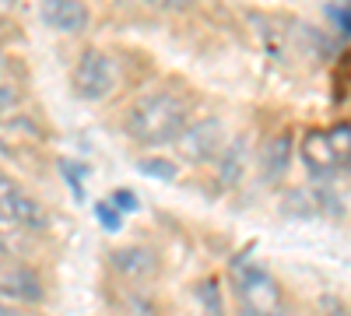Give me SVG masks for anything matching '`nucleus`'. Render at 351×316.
Instances as JSON below:
<instances>
[{"instance_id":"obj_18","label":"nucleus","mask_w":351,"mask_h":316,"mask_svg":"<svg viewBox=\"0 0 351 316\" xmlns=\"http://www.w3.org/2000/svg\"><path fill=\"white\" fill-rule=\"evenodd\" d=\"M14 8V0H0V11H11Z\"/></svg>"},{"instance_id":"obj_8","label":"nucleus","mask_w":351,"mask_h":316,"mask_svg":"<svg viewBox=\"0 0 351 316\" xmlns=\"http://www.w3.org/2000/svg\"><path fill=\"white\" fill-rule=\"evenodd\" d=\"M288 165H291V137L281 134L263 148V180H271V183L281 180L288 172Z\"/></svg>"},{"instance_id":"obj_13","label":"nucleus","mask_w":351,"mask_h":316,"mask_svg":"<svg viewBox=\"0 0 351 316\" xmlns=\"http://www.w3.org/2000/svg\"><path fill=\"white\" fill-rule=\"evenodd\" d=\"M18 92L11 88V84H0V120H8L11 112H18Z\"/></svg>"},{"instance_id":"obj_7","label":"nucleus","mask_w":351,"mask_h":316,"mask_svg":"<svg viewBox=\"0 0 351 316\" xmlns=\"http://www.w3.org/2000/svg\"><path fill=\"white\" fill-rule=\"evenodd\" d=\"M0 299L14 306H36L43 302V281L32 267L14 264L8 271H0Z\"/></svg>"},{"instance_id":"obj_21","label":"nucleus","mask_w":351,"mask_h":316,"mask_svg":"<svg viewBox=\"0 0 351 316\" xmlns=\"http://www.w3.org/2000/svg\"><path fill=\"white\" fill-rule=\"evenodd\" d=\"M236 316H243V313H236Z\"/></svg>"},{"instance_id":"obj_19","label":"nucleus","mask_w":351,"mask_h":316,"mask_svg":"<svg viewBox=\"0 0 351 316\" xmlns=\"http://www.w3.org/2000/svg\"><path fill=\"white\" fill-rule=\"evenodd\" d=\"M4 71H8V56H4V53H0V74H4Z\"/></svg>"},{"instance_id":"obj_5","label":"nucleus","mask_w":351,"mask_h":316,"mask_svg":"<svg viewBox=\"0 0 351 316\" xmlns=\"http://www.w3.org/2000/svg\"><path fill=\"white\" fill-rule=\"evenodd\" d=\"M109 267L130 284H148L162 271V256H158V250L144 246V243H127V246L109 250Z\"/></svg>"},{"instance_id":"obj_16","label":"nucleus","mask_w":351,"mask_h":316,"mask_svg":"<svg viewBox=\"0 0 351 316\" xmlns=\"http://www.w3.org/2000/svg\"><path fill=\"white\" fill-rule=\"evenodd\" d=\"M95 215L102 218V225L109 228V232H116V228H120V215H116L109 204H99V208H95Z\"/></svg>"},{"instance_id":"obj_20","label":"nucleus","mask_w":351,"mask_h":316,"mask_svg":"<svg viewBox=\"0 0 351 316\" xmlns=\"http://www.w3.org/2000/svg\"><path fill=\"white\" fill-rule=\"evenodd\" d=\"M112 4H130V0H112Z\"/></svg>"},{"instance_id":"obj_17","label":"nucleus","mask_w":351,"mask_h":316,"mask_svg":"<svg viewBox=\"0 0 351 316\" xmlns=\"http://www.w3.org/2000/svg\"><path fill=\"white\" fill-rule=\"evenodd\" d=\"M0 316H28L21 306H11V302H4V299H0Z\"/></svg>"},{"instance_id":"obj_15","label":"nucleus","mask_w":351,"mask_h":316,"mask_svg":"<svg viewBox=\"0 0 351 316\" xmlns=\"http://www.w3.org/2000/svg\"><path fill=\"white\" fill-rule=\"evenodd\" d=\"M112 200H116V208H120V211H137V197H134V190H116Z\"/></svg>"},{"instance_id":"obj_2","label":"nucleus","mask_w":351,"mask_h":316,"mask_svg":"<svg viewBox=\"0 0 351 316\" xmlns=\"http://www.w3.org/2000/svg\"><path fill=\"white\" fill-rule=\"evenodd\" d=\"M116 88V64L112 56L99 46L81 49L77 64H74V92L84 102H102Z\"/></svg>"},{"instance_id":"obj_11","label":"nucleus","mask_w":351,"mask_h":316,"mask_svg":"<svg viewBox=\"0 0 351 316\" xmlns=\"http://www.w3.org/2000/svg\"><path fill=\"white\" fill-rule=\"evenodd\" d=\"M144 176H158V180H176V165L165 162V158H141L137 165Z\"/></svg>"},{"instance_id":"obj_4","label":"nucleus","mask_w":351,"mask_h":316,"mask_svg":"<svg viewBox=\"0 0 351 316\" xmlns=\"http://www.w3.org/2000/svg\"><path fill=\"white\" fill-rule=\"evenodd\" d=\"M225 145H228V141H225V127H221V120H211V117L190 120L183 127V134L176 137V151H180V158L197 162V165L200 162H215Z\"/></svg>"},{"instance_id":"obj_1","label":"nucleus","mask_w":351,"mask_h":316,"mask_svg":"<svg viewBox=\"0 0 351 316\" xmlns=\"http://www.w3.org/2000/svg\"><path fill=\"white\" fill-rule=\"evenodd\" d=\"M190 123V109L172 92H148L141 95L123 117V130L141 148H165L176 145V137Z\"/></svg>"},{"instance_id":"obj_9","label":"nucleus","mask_w":351,"mask_h":316,"mask_svg":"<svg viewBox=\"0 0 351 316\" xmlns=\"http://www.w3.org/2000/svg\"><path fill=\"white\" fill-rule=\"evenodd\" d=\"M215 162H218V180L225 186H239L243 165H246V145H243V141H232V145L221 148V155Z\"/></svg>"},{"instance_id":"obj_12","label":"nucleus","mask_w":351,"mask_h":316,"mask_svg":"<svg viewBox=\"0 0 351 316\" xmlns=\"http://www.w3.org/2000/svg\"><path fill=\"white\" fill-rule=\"evenodd\" d=\"M127 313L130 316H158V302L148 295H127Z\"/></svg>"},{"instance_id":"obj_3","label":"nucleus","mask_w":351,"mask_h":316,"mask_svg":"<svg viewBox=\"0 0 351 316\" xmlns=\"http://www.w3.org/2000/svg\"><path fill=\"white\" fill-rule=\"evenodd\" d=\"M0 215L11 225H18L21 232H46L49 228V211L32 193H25L14 180H8L4 172H0Z\"/></svg>"},{"instance_id":"obj_6","label":"nucleus","mask_w":351,"mask_h":316,"mask_svg":"<svg viewBox=\"0 0 351 316\" xmlns=\"http://www.w3.org/2000/svg\"><path fill=\"white\" fill-rule=\"evenodd\" d=\"M39 18L53 32H64V36H81L92 28V11H88L84 0H43Z\"/></svg>"},{"instance_id":"obj_10","label":"nucleus","mask_w":351,"mask_h":316,"mask_svg":"<svg viewBox=\"0 0 351 316\" xmlns=\"http://www.w3.org/2000/svg\"><path fill=\"white\" fill-rule=\"evenodd\" d=\"M193 299L200 306V316H225V295L218 278H204L193 284Z\"/></svg>"},{"instance_id":"obj_14","label":"nucleus","mask_w":351,"mask_h":316,"mask_svg":"<svg viewBox=\"0 0 351 316\" xmlns=\"http://www.w3.org/2000/svg\"><path fill=\"white\" fill-rule=\"evenodd\" d=\"M148 8L155 11H169V14H180V11H190L193 8V0H144Z\"/></svg>"}]
</instances>
